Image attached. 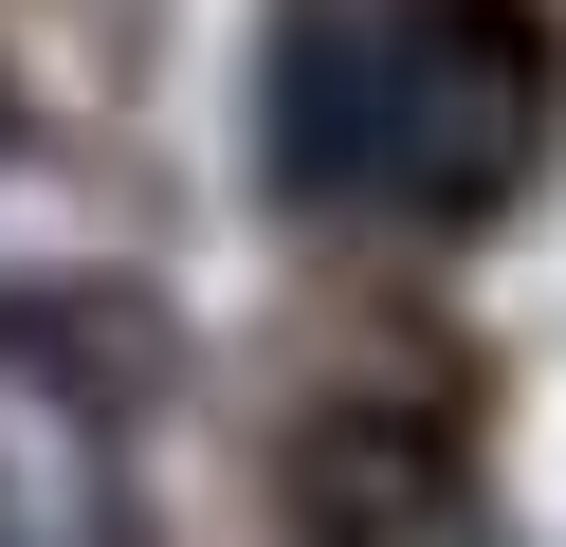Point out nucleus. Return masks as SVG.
I'll list each match as a JSON object with an SVG mask.
<instances>
[{
  "label": "nucleus",
  "instance_id": "nucleus-1",
  "mask_svg": "<svg viewBox=\"0 0 566 547\" xmlns=\"http://www.w3.org/2000/svg\"><path fill=\"white\" fill-rule=\"evenodd\" d=\"M566 146V36L530 0H311L274 55V165L329 219H493Z\"/></svg>",
  "mask_w": 566,
  "mask_h": 547
},
{
  "label": "nucleus",
  "instance_id": "nucleus-2",
  "mask_svg": "<svg viewBox=\"0 0 566 547\" xmlns=\"http://www.w3.org/2000/svg\"><path fill=\"white\" fill-rule=\"evenodd\" d=\"M293 547H475L457 420H420V401L311 420V438H293Z\"/></svg>",
  "mask_w": 566,
  "mask_h": 547
},
{
  "label": "nucleus",
  "instance_id": "nucleus-3",
  "mask_svg": "<svg viewBox=\"0 0 566 547\" xmlns=\"http://www.w3.org/2000/svg\"><path fill=\"white\" fill-rule=\"evenodd\" d=\"M92 529H111V401L74 328L0 311V547H92Z\"/></svg>",
  "mask_w": 566,
  "mask_h": 547
}]
</instances>
